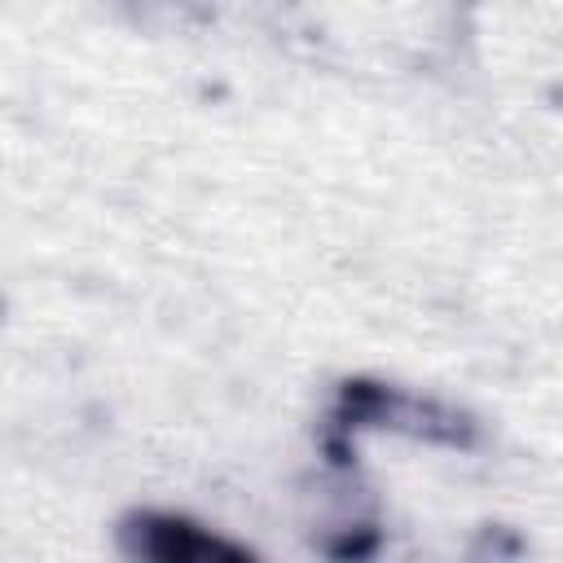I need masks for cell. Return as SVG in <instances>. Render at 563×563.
I'll use <instances>...</instances> for the list:
<instances>
[{
    "instance_id": "obj_1",
    "label": "cell",
    "mask_w": 563,
    "mask_h": 563,
    "mask_svg": "<svg viewBox=\"0 0 563 563\" xmlns=\"http://www.w3.org/2000/svg\"><path fill=\"white\" fill-rule=\"evenodd\" d=\"M356 427H391L405 431L413 440H431V444H449V449H471L475 444V422L431 396H413L405 387H387L374 378H347L339 391V409L330 418V453L334 462L347 457V435Z\"/></svg>"
},
{
    "instance_id": "obj_2",
    "label": "cell",
    "mask_w": 563,
    "mask_h": 563,
    "mask_svg": "<svg viewBox=\"0 0 563 563\" xmlns=\"http://www.w3.org/2000/svg\"><path fill=\"white\" fill-rule=\"evenodd\" d=\"M114 537L132 563H260L246 545L167 510H132L119 519Z\"/></svg>"
},
{
    "instance_id": "obj_3",
    "label": "cell",
    "mask_w": 563,
    "mask_h": 563,
    "mask_svg": "<svg viewBox=\"0 0 563 563\" xmlns=\"http://www.w3.org/2000/svg\"><path fill=\"white\" fill-rule=\"evenodd\" d=\"M374 545H378V532L374 528H365L361 537H339V541H330L325 550H330V559H339V563H361L365 554H374Z\"/></svg>"
}]
</instances>
